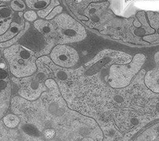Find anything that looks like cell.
I'll list each match as a JSON object with an SVG mask.
<instances>
[{"label": "cell", "mask_w": 159, "mask_h": 141, "mask_svg": "<svg viewBox=\"0 0 159 141\" xmlns=\"http://www.w3.org/2000/svg\"><path fill=\"white\" fill-rule=\"evenodd\" d=\"M11 14V12L8 8L2 7L0 8V15L2 17L6 18V17H10Z\"/></svg>", "instance_id": "18"}, {"label": "cell", "mask_w": 159, "mask_h": 141, "mask_svg": "<svg viewBox=\"0 0 159 141\" xmlns=\"http://www.w3.org/2000/svg\"><path fill=\"white\" fill-rule=\"evenodd\" d=\"M27 6L33 10H41L47 7L50 0H25Z\"/></svg>", "instance_id": "10"}, {"label": "cell", "mask_w": 159, "mask_h": 141, "mask_svg": "<svg viewBox=\"0 0 159 141\" xmlns=\"http://www.w3.org/2000/svg\"><path fill=\"white\" fill-rule=\"evenodd\" d=\"M34 25L38 31L44 36L48 38L56 37V28L54 22L38 20L34 22Z\"/></svg>", "instance_id": "6"}, {"label": "cell", "mask_w": 159, "mask_h": 141, "mask_svg": "<svg viewBox=\"0 0 159 141\" xmlns=\"http://www.w3.org/2000/svg\"><path fill=\"white\" fill-rule=\"evenodd\" d=\"M56 131L52 129H46L44 132H43V135H44V137L47 139H52L54 138L56 135Z\"/></svg>", "instance_id": "16"}, {"label": "cell", "mask_w": 159, "mask_h": 141, "mask_svg": "<svg viewBox=\"0 0 159 141\" xmlns=\"http://www.w3.org/2000/svg\"><path fill=\"white\" fill-rule=\"evenodd\" d=\"M10 5L14 11H21L25 8V4L22 0H12Z\"/></svg>", "instance_id": "13"}, {"label": "cell", "mask_w": 159, "mask_h": 141, "mask_svg": "<svg viewBox=\"0 0 159 141\" xmlns=\"http://www.w3.org/2000/svg\"><path fill=\"white\" fill-rule=\"evenodd\" d=\"M59 2L57 0H52L50 1V4L46 7L44 9H42L38 11V16L41 18H46V17L52 11V10L54 9L56 7L59 5Z\"/></svg>", "instance_id": "11"}, {"label": "cell", "mask_w": 159, "mask_h": 141, "mask_svg": "<svg viewBox=\"0 0 159 141\" xmlns=\"http://www.w3.org/2000/svg\"><path fill=\"white\" fill-rule=\"evenodd\" d=\"M24 28V24H19L16 22H13L10 24V28L2 35L0 36V43L7 42L11 38L16 36L22 29Z\"/></svg>", "instance_id": "7"}, {"label": "cell", "mask_w": 159, "mask_h": 141, "mask_svg": "<svg viewBox=\"0 0 159 141\" xmlns=\"http://www.w3.org/2000/svg\"><path fill=\"white\" fill-rule=\"evenodd\" d=\"M147 57L143 54L135 55L130 62L125 64H114L110 66L108 83L114 88H122L129 86L138 73Z\"/></svg>", "instance_id": "2"}, {"label": "cell", "mask_w": 159, "mask_h": 141, "mask_svg": "<svg viewBox=\"0 0 159 141\" xmlns=\"http://www.w3.org/2000/svg\"><path fill=\"white\" fill-rule=\"evenodd\" d=\"M159 52L155 57L156 66L153 69L148 71L146 73L144 78V83L150 90L159 94Z\"/></svg>", "instance_id": "5"}, {"label": "cell", "mask_w": 159, "mask_h": 141, "mask_svg": "<svg viewBox=\"0 0 159 141\" xmlns=\"http://www.w3.org/2000/svg\"><path fill=\"white\" fill-rule=\"evenodd\" d=\"M3 55L11 73L17 78L30 76L36 71L34 54L22 45L9 46L3 51Z\"/></svg>", "instance_id": "1"}, {"label": "cell", "mask_w": 159, "mask_h": 141, "mask_svg": "<svg viewBox=\"0 0 159 141\" xmlns=\"http://www.w3.org/2000/svg\"><path fill=\"white\" fill-rule=\"evenodd\" d=\"M0 1H2V2H8L12 1V0H0Z\"/></svg>", "instance_id": "19"}, {"label": "cell", "mask_w": 159, "mask_h": 141, "mask_svg": "<svg viewBox=\"0 0 159 141\" xmlns=\"http://www.w3.org/2000/svg\"><path fill=\"white\" fill-rule=\"evenodd\" d=\"M30 26V23L29 22H25V26H24L23 29H22L16 36H14V37L11 38V40H10L7 42L0 43V47H9V46H11L12 45H14L16 42H17L20 39V37H22V36L25 33V32L28 31Z\"/></svg>", "instance_id": "9"}, {"label": "cell", "mask_w": 159, "mask_h": 141, "mask_svg": "<svg viewBox=\"0 0 159 141\" xmlns=\"http://www.w3.org/2000/svg\"><path fill=\"white\" fill-rule=\"evenodd\" d=\"M97 0H66L69 8L73 11H80L84 10L92 2Z\"/></svg>", "instance_id": "8"}, {"label": "cell", "mask_w": 159, "mask_h": 141, "mask_svg": "<svg viewBox=\"0 0 159 141\" xmlns=\"http://www.w3.org/2000/svg\"><path fill=\"white\" fill-rule=\"evenodd\" d=\"M4 123L8 128H15L20 122L19 118L14 114H8L3 119Z\"/></svg>", "instance_id": "12"}, {"label": "cell", "mask_w": 159, "mask_h": 141, "mask_svg": "<svg viewBox=\"0 0 159 141\" xmlns=\"http://www.w3.org/2000/svg\"><path fill=\"white\" fill-rule=\"evenodd\" d=\"M50 57L56 64L64 68L74 66L79 59V55L75 49L63 44L55 46Z\"/></svg>", "instance_id": "4"}, {"label": "cell", "mask_w": 159, "mask_h": 141, "mask_svg": "<svg viewBox=\"0 0 159 141\" xmlns=\"http://www.w3.org/2000/svg\"><path fill=\"white\" fill-rule=\"evenodd\" d=\"M1 17H2V16H1V15H0V19H1Z\"/></svg>", "instance_id": "20"}, {"label": "cell", "mask_w": 159, "mask_h": 141, "mask_svg": "<svg viewBox=\"0 0 159 141\" xmlns=\"http://www.w3.org/2000/svg\"><path fill=\"white\" fill-rule=\"evenodd\" d=\"M10 22L11 20H9L7 22H3L2 24H0V36L4 34L8 30V29L10 28Z\"/></svg>", "instance_id": "17"}, {"label": "cell", "mask_w": 159, "mask_h": 141, "mask_svg": "<svg viewBox=\"0 0 159 141\" xmlns=\"http://www.w3.org/2000/svg\"><path fill=\"white\" fill-rule=\"evenodd\" d=\"M54 23L56 28V37L59 44L81 42L87 36L84 27L69 15L62 14L56 17Z\"/></svg>", "instance_id": "3"}, {"label": "cell", "mask_w": 159, "mask_h": 141, "mask_svg": "<svg viewBox=\"0 0 159 141\" xmlns=\"http://www.w3.org/2000/svg\"><path fill=\"white\" fill-rule=\"evenodd\" d=\"M63 8L61 6H57L54 9L52 10V11L50 13V14L46 17L47 20H50L52 19L54 17H55L57 14H60V13L62 12Z\"/></svg>", "instance_id": "14"}, {"label": "cell", "mask_w": 159, "mask_h": 141, "mask_svg": "<svg viewBox=\"0 0 159 141\" xmlns=\"http://www.w3.org/2000/svg\"><path fill=\"white\" fill-rule=\"evenodd\" d=\"M24 18L28 21H34L37 19V15L34 11H28L24 14Z\"/></svg>", "instance_id": "15"}]
</instances>
